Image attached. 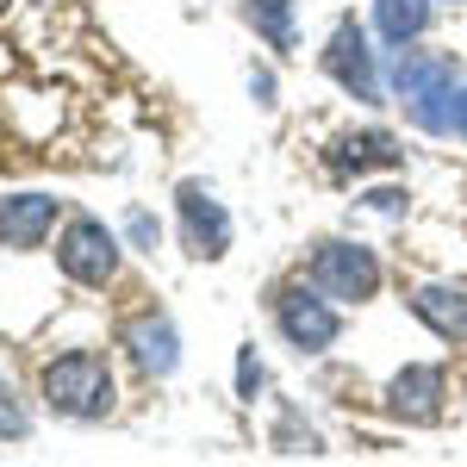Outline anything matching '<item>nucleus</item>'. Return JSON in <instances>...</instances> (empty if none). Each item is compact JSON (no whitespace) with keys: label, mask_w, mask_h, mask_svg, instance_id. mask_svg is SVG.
I'll return each mask as SVG.
<instances>
[{"label":"nucleus","mask_w":467,"mask_h":467,"mask_svg":"<svg viewBox=\"0 0 467 467\" xmlns=\"http://www.w3.org/2000/svg\"><path fill=\"white\" fill-rule=\"evenodd\" d=\"M442 368H431V361H411V368H399L393 387H387V411L393 418H405V424H436L442 418Z\"/></svg>","instance_id":"obj_8"},{"label":"nucleus","mask_w":467,"mask_h":467,"mask_svg":"<svg viewBox=\"0 0 467 467\" xmlns=\"http://www.w3.org/2000/svg\"><path fill=\"white\" fill-rule=\"evenodd\" d=\"M125 237H131L138 250H156V218L150 213H125Z\"/></svg>","instance_id":"obj_17"},{"label":"nucleus","mask_w":467,"mask_h":467,"mask_svg":"<svg viewBox=\"0 0 467 467\" xmlns=\"http://www.w3.org/2000/svg\"><path fill=\"white\" fill-rule=\"evenodd\" d=\"M237 393L244 399L262 393V361H255V349H237Z\"/></svg>","instance_id":"obj_16"},{"label":"nucleus","mask_w":467,"mask_h":467,"mask_svg":"<svg viewBox=\"0 0 467 467\" xmlns=\"http://www.w3.org/2000/svg\"><path fill=\"white\" fill-rule=\"evenodd\" d=\"M330 162H337L343 175H368V169H399L405 150H399L393 131H349V138H337Z\"/></svg>","instance_id":"obj_11"},{"label":"nucleus","mask_w":467,"mask_h":467,"mask_svg":"<svg viewBox=\"0 0 467 467\" xmlns=\"http://www.w3.org/2000/svg\"><path fill=\"white\" fill-rule=\"evenodd\" d=\"M455 131H462V138H467V88H462V94H455Z\"/></svg>","instance_id":"obj_19"},{"label":"nucleus","mask_w":467,"mask_h":467,"mask_svg":"<svg viewBox=\"0 0 467 467\" xmlns=\"http://www.w3.org/2000/svg\"><path fill=\"white\" fill-rule=\"evenodd\" d=\"M368 206H374V213H405V193H399V187H374Z\"/></svg>","instance_id":"obj_18"},{"label":"nucleus","mask_w":467,"mask_h":467,"mask_svg":"<svg viewBox=\"0 0 467 467\" xmlns=\"http://www.w3.org/2000/svg\"><path fill=\"white\" fill-rule=\"evenodd\" d=\"M250 26L268 37V50H293V0H250Z\"/></svg>","instance_id":"obj_14"},{"label":"nucleus","mask_w":467,"mask_h":467,"mask_svg":"<svg viewBox=\"0 0 467 467\" xmlns=\"http://www.w3.org/2000/svg\"><path fill=\"white\" fill-rule=\"evenodd\" d=\"M50 231H57V200L50 193H6L0 200V244L37 250Z\"/></svg>","instance_id":"obj_9"},{"label":"nucleus","mask_w":467,"mask_h":467,"mask_svg":"<svg viewBox=\"0 0 467 467\" xmlns=\"http://www.w3.org/2000/svg\"><path fill=\"white\" fill-rule=\"evenodd\" d=\"M374 26L387 44H411L431 26V0H374Z\"/></svg>","instance_id":"obj_13"},{"label":"nucleus","mask_w":467,"mask_h":467,"mask_svg":"<svg viewBox=\"0 0 467 467\" xmlns=\"http://www.w3.org/2000/svg\"><path fill=\"white\" fill-rule=\"evenodd\" d=\"M281 337H287L299 356H318V349H330L337 343V330H343V318H337V306H330V293L324 287H293L281 293Z\"/></svg>","instance_id":"obj_5"},{"label":"nucleus","mask_w":467,"mask_h":467,"mask_svg":"<svg viewBox=\"0 0 467 467\" xmlns=\"http://www.w3.org/2000/svg\"><path fill=\"white\" fill-rule=\"evenodd\" d=\"M57 268L69 281H81V287H107L119 275V237L100 218H69L63 237H57Z\"/></svg>","instance_id":"obj_3"},{"label":"nucleus","mask_w":467,"mask_h":467,"mask_svg":"<svg viewBox=\"0 0 467 467\" xmlns=\"http://www.w3.org/2000/svg\"><path fill=\"white\" fill-rule=\"evenodd\" d=\"M324 69L337 75V88H343V94H356V100H380V81H374V50H368V37H361L356 19H343V26L330 32Z\"/></svg>","instance_id":"obj_7"},{"label":"nucleus","mask_w":467,"mask_h":467,"mask_svg":"<svg viewBox=\"0 0 467 467\" xmlns=\"http://www.w3.org/2000/svg\"><path fill=\"white\" fill-rule=\"evenodd\" d=\"M312 287H324L330 299H374V287H380V262H374V250H361V244H318V255H312Z\"/></svg>","instance_id":"obj_4"},{"label":"nucleus","mask_w":467,"mask_h":467,"mask_svg":"<svg viewBox=\"0 0 467 467\" xmlns=\"http://www.w3.org/2000/svg\"><path fill=\"white\" fill-rule=\"evenodd\" d=\"M393 94L399 107L411 112V125H424L431 138L455 131V63L449 57H424V50H405L399 44V63H393Z\"/></svg>","instance_id":"obj_1"},{"label":"nucleus","mask_w":467,"mask_h":467,"mask_svg":"<svg viewBox=\"0 0 467 467\" xmlns=\"http://www.w3.org/2000/svg\"><path fill=\"white\" fill-rule=\"evenodd\" d=\"M275 449H281V455H318V436L306 431L293 411H281V424H275Z\"/></svg>","instance_id":"obj_15"},{"label":"nucleus","mask_w":467,"mask_h":467,"mask_svg":"<svg viewBox=\"0 0 467 467\" xmlns=\"http://www.w3.org/2000/svg\"><path fill=\"white\" fill-rule=\"evenodd\" d=\"M44 405H50L57 418H81V424L107 418L112 411V368H107V356H94V349L57 356L50 368H44Z\"/></svg>","instance_id":"obj_2"},{"label":"nucleus","mask_w":467,"mask_h":467,"mask_svg":"<svg viewBox=\"0 0 467 467\" xmlns=\"http://www.w3.org/2000/svg\"><path fill=\"white\" fill-rule=\"evenodd\" d=\"M175 200H181V224H187V250L193 255H224L231 250V218H224V206L213 200L206 181H181Z\"/></svg>","instance_id":"obj_6"},{"label":"nucleus","mask_w":467,"mask_h":467,"mask_svg":"<svg viewBox=\"0 0 467 467\" xmlns=\"http://www.w3.org/2000/svg\"><path fill=\"white\" fill-rule=\"evenodd\" d=\"M411 312L431 324L442 343H467V287L462 281H431L411 293Z\"/></svg>","instance_id":"obj_10"},{"label":"nucleus","mask_w":467,"mask_h":467,"mask_svg":"<svg viewBox=\"0 0 467 467\" xmlns=\"http://www.w3.org/2000/svg\"><path fill=\"white\" fill-rule=\"evenodd\" d=\"M125 349H131L138 368L156 374V380H169L175 361H181V343H175V324H169V318H138L131 330H125Z\"/></svg>","instance_id":"obj_12"}]
</instances>
